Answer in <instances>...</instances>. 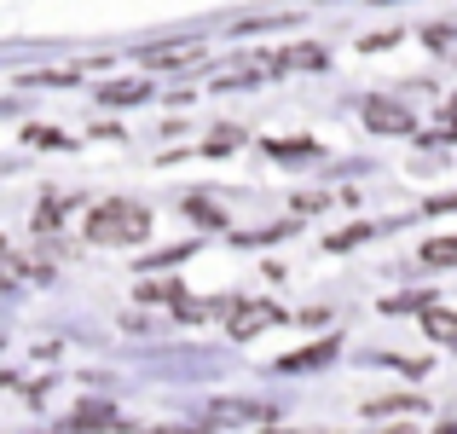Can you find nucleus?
<instances>
[{"label": "nucleus", "mask_w": 457, "mask_h": 434, "mask_svg": "<svg viewBox=\"0 0 457 434\" xmlns=\"http://www.w3.org/2000/svg\"><path fill=\"white\" fill-rule=\"evenodd\" d=\"M87 238H99V244H139V238H151V214L128 197H111V203L93 209Z\"/></svg>", "instance_id": "f257e3e1"}, {"label": "nucleus", "mask_w": 457, "mask_h": 434, "mask_svg": "<svg viewBox=\"0 0 457 434\" xmlns=\"http://www.w3.org/2000/svg\"><path fill=\"white\" fill-rule=\"evenodd\" d=\"M365 122H370V128H382V134H405V128H411V111H405V104H382V99H370Z\"/></svg>", "instance_id": "f03ea898"}, {"label": "nucleus", "mask_w": 457, "mask_h": 434, "mask_svg": "<svg viewBox=\"0 0 457 434\" xmlns=\"http://www.w3.org/2000/svg\"><path fill=\"white\" fill-rule=\"evenodd\" d=\"M336 354V342H319V347H302V354H290V359H278V371L284 377H295V371H312V365H324V359Z\"/></svg>", "instance_id": "7ed1b4c3"}, {"label": "nucleus", "mask_w": 457, "mask_h": 434, "mask_svg": "<svg viewBox=\"0 0 457 434\" xmlns=\"http://www.w3.org/2000/svg\"><path fill=\"white\" fill-rule=\"evenodd\" d=\"M423 261H428V267H457V238H435V244H423Z\"/></svg>", "instance_id": "20e7f679"}, {"label": "nucleus", "mask_w": 457, "mask_h": 434, "mask_svg": "<svg viewBox=\"0 0 457 434\" xmlns=\"http://www.w3.org/2000/svg\"><path fill=\"white\" fill-rule=\"evenodd\" d=\"M99 99H104V104H139V99H145V88H134V81H116V88H104Z\"/></svg>", "instance_id": "39448f33"}, {"label": "nucleus", "mask_w": 457, "mask_h": 434, "mask_svg": "<svg viewBox=\"0 0 457 434\" xmlns=\"http://www.w3.org/2000/svg\"><path fill=\"white\" fill-rule=\"evenodd\" d=\"M428 330H435L440 342H452V347H457V319H452V313H428Z\"/></svg>", "instance_id": "423d86ee"}, {"label": "nucleus", "mask_w": 457, "mask_h": 434, "mask_svg": "<svg viewBox=\"0 0 457 434\" xmlns=\"http://www.w3.org/2000/svg\"><path fill=\"white\" fill-rule=\"evenodd\" d=\"M446 116H452V128H457V104H452V111H446Z\"/></svg>", "instance_id": "0eeeda50"}]
</instances>
